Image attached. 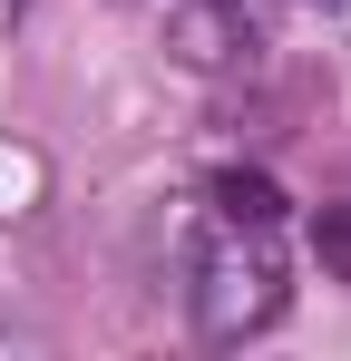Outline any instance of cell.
Segmentation results:
<instances>
[{
	"instance_id": "obj_1",
	"label": "cell",
	"mask_w": 351,
	"mask_h": 361,
	"mask_svg": "<svg viewBox=\"0 0 351 361\" xmlns=\"http://www.w3.org/2000/svg\"><path fill=\"white\" fill-rule=\"evenodd\" d=\"M283 312V264L264 254L254 225H225V235L195 254V332L205 342H244Z\"/></svg>"
},
{
	"instance_id": "obj_5",
	"label": "cell",
	"mask_w": 351,
	"mask_h": 361,
	"mask_svg": "<svg viewBox=\"0 0 351 361\" xmlns=\"http://www.w3.org/2000/svg\"><path fill=\"white\" fill-rule=\"evenodd\" d=\"M225 10H244V20H254V0H225Z\"/></svg>"
},
{
	"instance_id": "obj_2",
	"label": "cell",
	"mask_w": 351,
	"mask_h": 361,
	"mask_svg": "<svg viewBox=\"0 0 351 361\" xmlns=\"http://www.w3.org/2000/svg\"><path fill=\"white\" fill-rule=\"evenodd\" d=\"M215 215H225V225H254V235H273V225H283V185L264 176V166H225V176H215Z\"/></svg>"
},
{
	"instance_id": "obj_3",
	"label": "cell",
	"mask_w": 351,
	"mask_h": 361,
	"mask_svg": "<svg viewBox=\"0 0 351 361\" xmlns=\"http://www.w3.org/2000/svg\"><path fill=\"white\" fill-rule=\"evenodd\" d=\"M312 254H322L332 283H351V205H322V215H312Z\"/></svg>"
},
{
	"instance_id": "obj_4",
	"label": "cell",
	"mask_w": 351,
	"mask_h": 361,
	"mask_svg": "<svg viewBox=\"0 0 351 361\" xmlns=\"http://www.w3.org/2000/svg\"><path fill=\"white\" fill-rule=\"evenodd\" d=\"M10 20H20V0H0V39H10Z\"/></svg>"
}]
</instances>
